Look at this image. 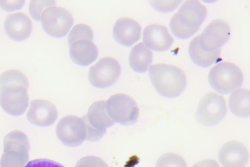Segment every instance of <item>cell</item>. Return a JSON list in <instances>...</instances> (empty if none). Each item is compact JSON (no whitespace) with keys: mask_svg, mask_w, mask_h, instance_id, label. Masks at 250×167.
<instances>
[{"mask_svg":"<svg viewBox=\"0 0 250 167\" xmlns=\"http://www.w3.org/2000/svg\"><path fill=\"white\" fill-rule=\"evenodd\" d=\"M192 167H220L217 161L213 159H205L199 161Z\"/></svg>","mask_w":250,"mask_h":167,"instance_id":"83f0119b","label":"cell"},{"mask_svg":"<svg viewBox=\"0 0 250 167\" xmlns=\"http://www.w3.org/2000/svg\"><path fill=\"white\" fill-rule=\"evenodd\" d=\"M56 133L58 138L64 144L77 147L86 139V127L82 117L69 115L58 122Z\"/></svg>","mask_w":250,"mask_h":167,"instance_id":"8fae6325","label":"cell"},{"mask_svg":"<svg viewBox=\"0 0 250 167\" xmlns=\"http://www.w3.org/2000/svg\"><path fill=\"white\" fill-rule=\"evenodd\" d=\"M230 33V26L227 22L222 19L214 20L199 35V45L206 51H216L227 42Z\"/></svg>","mask_w":250,"mask_h":167,"instance_id":"7c38bea8","label":"cell"},{"mask_svg":"<svg viewBox=\"0 0 250 167\" xmlns=\"http://www.w3.org/2000/svg\"><path fill=\"white\" fill-rule=\"evenodd\" d=\"M250 91L246 89L237 90L229 96V104L233 114L246 117L250 116Z\"/></svg>","mask_w":250,"mask_h":167,"instance_id":"44dd1931","label":"cell"},{"mask_svg":"<svg viewBox=\"0 0 250 167\" xmlns=\"http://www.w3.org/2000/svg\"><path fill=\"white\" fill-rule=\"evenodd\" d=\"M227 111L225 98L215 92H210L201 100L196 117L201 124L212 126L216 125L224 118Z\"/></svg>","mask_w":250,"mask_h":167,"instance_id":"9c48e42d","label":"cell"},{"mask_svg":"<svg viewBox=\"0 0 250 167\" xmlns=\"http://www.w3.org/2000/svg\"><path fill=\"white\" fill-rule=\"evenodd\" d=\"M30 145L27 135L21 130H14L6 135L4 152L0 164L2 167H25L29 160Z\"/></svg>","mask_w":250,"mask_h":167,"instance_id":"5b68a950","label":"cell"},{"mask_svg":"<svg viewBox=\"0 0 250 167\" xmlns=\"http://www.w3.org/2000/svg\"><path fill=\"white\" fill-rule=\"evenodd\" d=\"M207 15L206 6L197 0H188L172 17L170 29L176 37L188 38L198 32Z\"/></svg>","mask_w":250,"mask_h":167,"instance_id":"7a4b0ae2","label":"cell"},{"mask_svg":"<svg viewBox=\"0 0 250 167\" xmlns=\"http://www.w3.org/2000/svg\"><path fill=\"white\" fill-rule=\"evenodd\" d=\"M93 38L94 33L89 25L81 23L74 26L68 40L70 56L75 63L87 66L95 61L99 51L93 42Z\"/></svg>","mask_w":250,"mask_h":167,"instance_id":"277c9868","label":"cell"},{"mask_svg":"<svg viewBox=\"0 0 250 167\" xmlns=\"http://www.w3.org/2000/svg\"><path fill=\"white\" fill-rule=\"evenodd\" d=\"M75 167H108V166L101 158L94 155H89L81 159Z\"/></svg>","mask_w":250,"mask_h":167,"instance_id":"cb8c5ba5","label":"cell"},{"mask_svg":"<svg viewBox=\"0 0 250 167\" xmlns=\"http://www.w3.org/2000/svg\"><path fill=\"white\" fill-rule=\"evenodd\" d=\"M86 117L89 124L98 130H106L107 128L115 124L107 113L105 100H99L93 103Z\"/></svg>","mask_w":250,"mask_h":167,"instance_id":"ac0fdd59","label":"cell"},{"mask_svg":"<svg viewBox=\"0 0 250 167\" xmlns=\"http://www.w3.org/2000/svg\"><path fill=\"white\" fill-rule=\"evenodd\" d=\"M121 67L119 61L111 56L104 57L90 68L88 77L91 83L99 88L109 87L119 79Z\"/></svg>","mask_w":250,"mask_h":167,"instance_id":"30bf717a","label":"cell"},{"mask_svg":"<svg viewBox=\"0 0 250 167\" xmlns=\"http://www.w3.org/2000/svg\"><path fill=\"white\" fill-rule=\"evenodd\" d=\"M211 86L217 92L227 94L239 89L243 81V74L236 64L228 61L218 63L209 71Z\"/></svg>","mask_w":250,"mask_h":167,"instance_id":"8992f818","label":"cell"},{"mask_svg":"<svg viewBox=\"0 0 250 167\" xmlns=\"http://www.w3.org/2000/svg\"><path fill=\"white\" fill-rule=\"evenodd\" d=\"M249 157V151L246 146L236 141L226 143L219 152V159L224 167H244Z\"/></svg>","mask_w":250,"mask_h":167,"instance_id":"2e32d148","label":"cell"},{"mask_svg":"<svg viewBox=\"0 0 250 167\" xmlns=\"http://www.w3.org/2000/svg\"><path fill=\"white\" fill-rule=\"evenodd\" d=\"M0 167H2L1 165V164H0Z\"/></svg>","mask_w":250,"mask_h":167,"instance_id":"f1b7e54d","label":"cell"},{"mask_svg":"<svg viewBox=\"0 0 250 167\" xmlns=\"http://www.w3.org/2000/svg\"><path fill=\"white\" fill-rule=\"evenodd\" d=\"M106 107L110 117L115 122L129 125L138 118L139 110L134 99L125 93L112 95L106 101Z\"/></svg>","mask_w":250,"mask_h":167,"instance_id":"52a82bcc","label":"cell"},{"mask_svg":"<svg viewBox=\"0 0 250 167\" xmlns=\"http://www.w3.org/2000/svg\"><path fill=\"white\" fill-rule=\"evenodd\" d=\"M189 54L196 64L204 67L210 66L222 59L221 49L212 52H207L201 48L199 43V36L191 41L189 46Z\"/></svg>","mask_w":250,"mask_h":167,"instance_id":"d6986e66","label":"cell"},{"mask_svg":"<svg viewBox=\"0 0 250 167\" xmlns=\"http://www.w3.org/2000/svg\"><path fill=\"white\" fill-rule=\"evenodd\" d=\"M152 61L153 52L143 42H140L132 48L129 55V63L135 72H146L151 65Z\"/></svg>","mask_w":250,"mask_h":167,"instance_id":"ffe728a7","label":"cell"},{"mask_svg":"<svg viewBox=\"0 0 250 167\" xmlns=\"http://www.w3.org/2000/svg\"><path fill=\"white\" fill-rule=\"evenodd\" d=\"M27 116L28 120L32 124L47 127L56 121L58 111L55 105L50 101L37 99L31 102Z\"/></svg>","mask_w":250,"mask_h":167,"instance_id":"4fadbf2b","label":"cell"},{"mask_svg":"<svg viewBox=\"0 0 250 167\" xmlns=\"http://www.w3.org/2000/svg\"><path fill=\"white\" fill-rule=\"evenodd\" d=\"M167 1V3L166 1H151V4L156 10L162 12L165 7L167 8L170 10V11L174 10L179 5L181 1Z\"/></svg>","mask_w":250,"mask_h":167,"instance_id":"4316f807","label":"cell"},{"mask_svg":"<svg viewBox=\"0 0 250 167\" xmlns=\"http://www.w3.org/2000/svg\"><path fill=\"white\" fill-rule=\"evenodd\" d=\"M149 74L157 91L165 97H177L186 87L187 77L185 72L174 65L155 64L150 68Z\"/></svg>","mask_w":250,"mask_h":167,"instance_id":"3957f363","label":"cell"},{"mask_svg":"<svg viewBox=\"0 0 250 167\" xmlns=\"http://www.w3.org/2000/svg\"><path fill=\"white\" fill-rule=\"evenodd\" d=\"M25 167H64L61 164L47 159H37L30 161Z\"/></svg>","mask_w":250,"mask_h":167,"instance_id":"484cf974","label":"cell"},{"mask_svg":"<svg viewBox=\"0 0 250 167\" xmlns=\"http://www.w3.org/2000/svg\"><path fill=\"white\" fill-rule=\"evenodd\" d=\"M29 86L28 77L20 71L9 70L0 75V105L7 113L18 116L26 111Z\"/></svg>","mask_w":250,"mask_h":167,"instance_id":"6da1fadb","label":"cell"},{"mask_svg":"<svg viewBox=\"0 0 250 167\" xmlns=\"http://www.w3.org/2000/svg\"><path fill=\"white\" fill-rule=\"evenodd\" d=\"M113 37L119 43L132 46L141 38L142 27L136 20L127 17L119 19L113 28Z\"/></svg>","mask_w":250,"mask_h":167,"instance_id":"e0dca14e","label":"cell"},{"mask_svg":"<svg viewBox=\"0 0 250 167\" xmlns=\"http://www.w3.org/2000/svg\"><path fill=\"white\" fill-rule=\"evenodd\" d=\"M56 5V1H31L29 11L35 19L40 21L43 11L50 6Z\"/></svg>","mask_w":250,"mask_h":167,"instance_id":"603a6c76","label":"cell"},{"mask_svg":"<svg viewBox=\"0 0 250 167\" xmlns=\"http://www.w3.org/2000/svg\"><path fill=\"white\" fill-rule=\"evenodd\" d=\"M41 20L45 31L55 37L66 36L74 23L72 14L65 8L57 5L46 8L42 14Z\"/></svg>","mask_w":250,"mask_h":167,"instance_id":"ba28073f","label":"cell"},{"mask_svg":"<svg viewBox=\"0 0 250 167\" xmlns=\"http://www.w3.org/2000/svg\"><path fill=\"white\" fill-rule=\"evenodd\" d=\"M7 35L16 41H22L29 38L33 30L30 17L23 12L9 14L4 23Z\"/></svg>","mask_w":250,"mask_h":167,"instance_id":"5bb4252c","label":"cell"},{"mask_svg":"<svg viewBox=\"0 0 250 167\" xmlns=\"http://www.w3.org/2000/svg\"><path fill=\"white\" fill-rule=\"evenodd\" d=\"M85 127L86 135V139L90 141H96L100 139L105 133V130H98L91 126L88 122L86 114L82 117Z\"/></svg>","mask_w":250,"mask_h":167,"instance_id":"d4e9b609","label":"cell"},{"mask_svg":"<svg viewBox=\"0 0 250 167\" xmlns=\"http://www.w3.org/2000/svg\"><path fill=\"white\" fill-rule=\"evenodd\" d=\"M174 40V38L165 25L152 24L144 29L143 41L145 44L156 51L162 52L168 50Z\"/></svg>","mask_w":250,"mask_h":167,"instance_id":"9a60e30c","label":"cell"},{"mask_svg":"<svg viewBox=\"0 0 250 167\" xmlns=\"http://www.w3.org/2000/svg\"><path fill=\"white\" fill-rule=\"evenodd\" d=\"M156 167H188L185 159L180 155L172 152L162 155L158 160Z\"/></svg>","mask_w":250,"mask_h":167,"instance_id":"7402d4cb","label":"cell"}]
</instances>
